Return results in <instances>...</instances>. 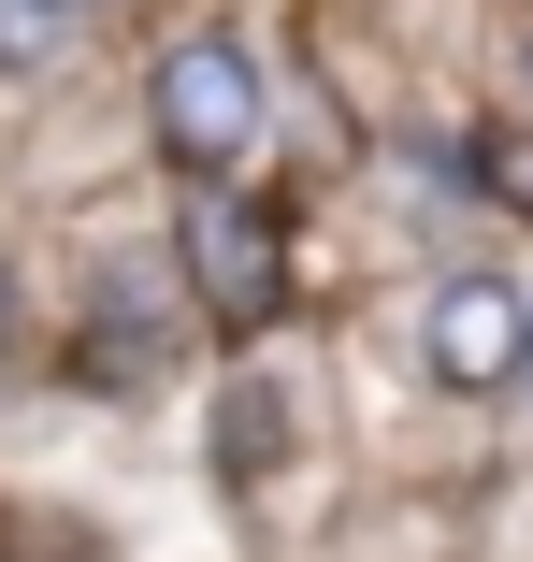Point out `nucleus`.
I'll list each match as a JSON object with an SVG mask.
<instances>
[{"label":"nucleus","mask_w":533,"mask_h":562,"mask_svg":"<svg viewBox=\"0 0 533 562\" xmlns=\"http://www.w3.org/2000/svg\"><path fill=\"white\" fill-rule=\"evenodd\" d=\"M260 462H274V390H231V418H217V476L260 491Z\"/></svg>","instance_id":"obj_5"},{"label":"nucleus","mask_w":533,"mask_h":562,"mask_svg":"<svg viewBox=\"0 0 533 562\" xmlns=\"http://www.w3.org/2000/svg\"><path fill=\"white\" fill-rule=\"evenodd\" d=\"M159 145H173V173H231V159L260 145V72H246V44H217V30L159 44Z\"/></svg>","instance_id":"obj_1"},{"label":"nucleus","mask_w":533,"mask_h":562,"mask_svg":"<svg viewBox=\"0 0 533 562\" xmlns=\"http://www.w3.org/2000/svg\"><path fill=\"white\" fill-rule=\"evenodd\" d=\"M490 202H504V216H533V131H519V145H490Z\"/></svg>","instance_id":"obj_7"},{"label":"nucleus","mask_w":533,"mask_h":562,"mask_svg":"<svg viewBox=\"0 0 533 562\" xmlns=\"http://www.w3.org/2000/svg\"><path fill=\"white\" fill-rule=\"evenodd\" d=\"M159 361H173V274L159 260H101V289H87V375L145 390Z\"/></svg>","instance_id":"obj_3"},{"label":"nucleus","mask_w":533,"mask_h":562,"mask_svg":"<svg viewBox=\"0 0 533 562\" xmlns=\"http://www.w3.org/2000/svg\"><path fill=\"white\" fill-rule=\"evenodd\" d=\"M0 331H15V274H0Z\"/></svg>","instance_id":"obj_8"},{"label":"nucleus","mask_w":533,"mask_h":562,"mask_svg":"<svg viewBox=\"0 0 533 562\" xmlns=\"http://www.w3.org/2000/svg\"><path fill=\"white\" fill-rule=\"evenodd\" d=\"M188 274H202V317H217V331H260V317L288 303V274H274V216H260V202H202Z\"/></svg>","instance_id":"obj_4"},{"label":"nucleus","mask_w":533,"mask_h":562,"mask_svg":"<svg viewBox=\"0 0 533 562\" xmlns=\"http://www.w3.org/2000/svg\"><path fill=\"white\" fill-rule=\"evenodd\" d=\"M72 44V0H0V72H44Z\"/></svg>","instance_id":"obj_6"},{"label":"nucleus","mask_w":533,"mask_h":562,"mask_svg":"<svg viewBox=\"0 0 533 562\" xmlns=\"http://www.w3.org/2000/svg\"><path fill=\"white\" fill-rule=\"evenodd\" d=\"M418 347H433V375H447V390H504V375H519V347H533V317H519V289H504V274H447V289H433V317H418Z\"/></svg>","instance_id":"obj_2"}]
</instances>
